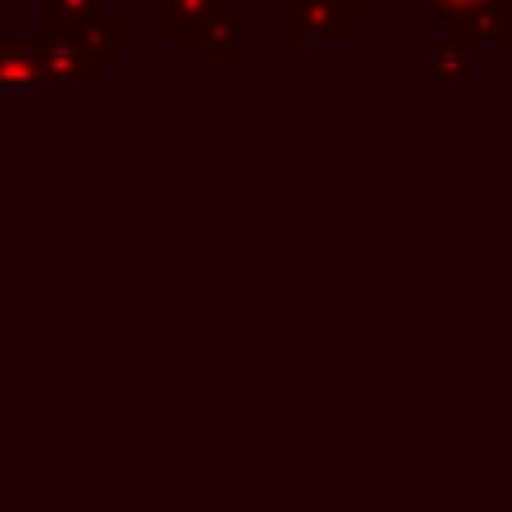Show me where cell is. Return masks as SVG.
<instances>
[{"mask_svg":"<svg viewBox=\"0 0 512 512\" xmlns=\"http://www.w3.org/2000/svg\"><path fill=\"white\" fill-rule=\"evenodd\" d=\"M36 54H41V81H54V86H95L104 77V63L90 59L77 41L50 32V27H41L36 36Z\"/></svg>","mask_w":512,"mask_h":512,"instance_id":"cell-1","label":"cell"},{"mask_svg":"<svg viewBox=\"0 0 512 512\" xmlns=\"http://www.w3.org/2000/svg\"><path fill=\"white\" fill-rule=\"evenodd\" d=\"M221 18H230V0H162L167 41H203Z\"/></svg>","mask_w":512,"mask_h":512,"instance_id":"cell-2","label":"cell"},{"mask_svg":"<svg viewBox=\"0 0 512 512\" xmlns=\"http://www.w3.org/2000/svg\"><path fill=\"white\" fill-rule=\"evenodd\" d=\"M283 36L288 41H346L351 23L319 0H288L283 5Z\"/></svg>","mask_w":512,"mask_h":512,"instance_id":"cell-3","label":"cell"},{"mask_svg":"<svg viewBox=\"0 0 512 512\" xmlns=\"http://www.w3.org/2000/svg\"><path fill=\"white\" fill-rule=\"evenodd\" d=\"M50 32H63L68 41H77L90 59L99 63H117L126 54V23L122 18H90V23H77V27H50Z\"/></svg>","mask_w":512,"mask_h":512,"instance_id":"cell-4","label":"cell"},{"mask_svg":"<svg viewBox=\"0 0 512 512\" xmlns=\"http://www.w3.org/2000/svg\"><path fill=\"white\" fill-rule=\"evenodd\" d=\"M450 36L459 45H486V41H508V14L504 5H481L468 9L450 23Z\"/></svg>","mask_w":512,"mask_h":512,"instance_id":"cell-5","label":"cell"},{"mask_svg":"<svg viewBox=\"0 0 512 512\" xmlns=\"http://www.w3.org/2000/svg\"><path fill=\"white\" fill-rule=\"evenodd\" d=\"M0 81H9V86H32V81H41L36 41H0Z\"/></svg>","mask_w":512,"mask_h":512,"instance_id":"cell-6","label":"cell"},{"mask_svg":"<svg viewBox=\"0 0 512 512\" xmlns=\"http://www.w3.org/2000/svg\"><path fill=\"white\" fill-rule=\"evenodd\" d=\"M472 77V54L468 45H459L454 36H445L441 45L427 59V81H450V86H463Z\"/></svg>","mask_w":512,"mask_h":512,"instance_id":"cell-7","label":"cell"},{"mask_svg":"<svg viewBox=\"0 0 512 512\" xmlns=\"http://www.w3.org/2000/svg\"><path fill=\"white\" fill-rule=\"evenodd\" d=\"M203 54H207V63H243L248 59V36H243V27L234 18H221L203 36Z\"/></svg>","mask_w":512,"mask_h":512,"instance_id":"cell-8","label":"cell"},{"mask_svg":"<svg viewBox=\"0 0 512 512\" xmlns=\"http://www.w3.org/2000/svg\"><path fill=\"white\" fill-rule=\"evenodd\" d=\"M104 0H41V27H77L99 18Z\"/></svg>","mask_w":512,"mask_h":512,"instance_id":"cell-9","label":"cell"},{"mask_svg":"<svg viewBox=\"0 0 512 512\" xmlns=\"http://www.w3.org/2000/svg\"><path fill=\"white\" fill-rule=\"evenodd\" d=\"M418 5L432 9V18H441L445 27L454 23L459 14H468V9H481V5H508V0H418Z\"/></svg>","mask_w":512,"mask_h":512,"instance_id":"cell-10","label":"cell"},{"mask_svg":"<svg viewBox=\"0 0 512 512\" xmlns=\"http://www.w3.org/2000/svg\"><path fill=\"white\" fill-rule=\"evenodd\" d=\"M319 5H328L333 9V14H342L346 23H364V18H369V9H373V0H319Z\"/></svg>","mask_w":512,"mask_h":512,"instance_id":"cell-11","label":"cell"},{"mask_svg":"<svg viewBox=\"0 0 512 512\" xmlns=\"http://www.w3.org/2000/svg\"><path fill=\"white\" fill-rule=\"evenodd\" d=\"M504 14H508V41H512V0L504 5Z\"/></svg>","mask_w":512,"mask_h":512,"instance_id":"cell-12","label":"cell"}]
</instances>
